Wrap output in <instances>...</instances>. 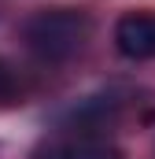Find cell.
<instances>
[{"mask_svg":"<svg viewBox=\"0 0 155 159\" xmlns=\"http://www.w3.org/2000/svg\"><path fill=\"white\" fill-rule=\"evenodd\" d=\"M89 37H92V19L78 7H44L22 22L26 48L48 63H63L78 56L89 44Z\"/></svg>","mask_w":155,"mask_h":159,"instance_id":"6da1fadb","label":"cell"},{"mask_svg":"<svg viewBox=\"0 0 155 159\" xmlns=\"http://www.w3.org/2000/svg\"><path fill=\"white\" fill-rule=\"evenodd\" d=\"M115 48L126 59H155V11H129L115 22Z\"/></svg>","mask_w":155,"mask_h":159,"instance_id":"7a4b0ae2","label":"cell"},{"mask_svg":"<svg viewBox=\"0 0 155 159\" xmlns=\"http://www.w3.org/2000/svg\"><path fill=\"white\" fill-rule=\"evenodd\" d=\"M30 159H126V152L104 137H63L37 144Z\"/></svg>","mask_w":155,"mask_h":159,"instance_id":"3957f363","label":"cell"},{"mask_svg":"<svg viewBox=\"0 0 155 159\" xmlns=\"http://www.w3.org/2000/svg\"><path fill=\"white\" fill-rule=\"evenodd\" d=\"M11 89H15V78H11V67L0 59V100L4 96H11Z\"/></svg>","mask_w":155,"mask_h":159,"instance_id":"277c9868","label":"cell"}]
</instances>
